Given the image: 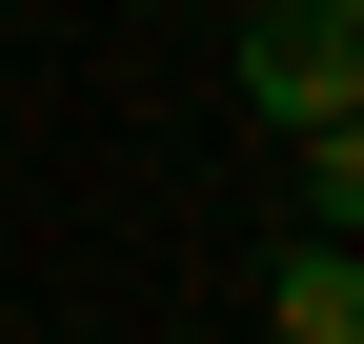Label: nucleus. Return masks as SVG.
Listing matches in <instances>:
<instances>
[{"mask_svg":"<svg viewBox=\"0 0 364 344\" xmlns=\"http://www.w3.org/2000/svg\"><path fill=\"white\" fill-rule=\"evenodd\" d=\"M223 61H243V102L284 142H324V122H364V0H263Z\"/></svg>","mask_w":364,"mask_h":344,"instance_id":"1","label":"nucleus"},{"mask_svg":"<svg viewBox=\"0 0 364 344\" xmlns=\"http://www.w3.org/2000/svg\"><path fill=\"white\" fill-rule=\"evenodd\" d=\"M304 223H324V243L364 223V122H324V142H304Z\"/></svg>","mask_w":364,"mask_h":344,"instance_id":"3","label":"nucleus"},{"mask_svg":"<svg viewBox=\"0 0 364 344\" xmlns=\"http://www.w3.org/2000/svg\"><path fill=\"white\" fill-rule=\"evenodd\" d=\"M263 344H364V243H284L263 264Z\"/></svg>","mask_w":364,"mask_h":344,"instance_id":"2","label":"nucleus"}]
</instances>
